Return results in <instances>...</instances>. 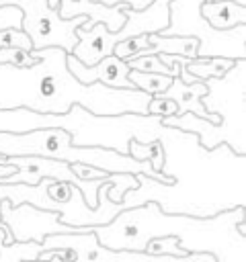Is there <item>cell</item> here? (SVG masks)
Wrapping results in <instances>:
<instances>
[{"label":"cell","instance_id":"1","mask_svg":"<svg viewBox=\"0 0 246 262\" xmlns=\"http://www.w3.org/2000/svg\"><path fill=\"white\" fill-rule=\"evenodd\" d=\"M158 139L164 149L160 172L172 182L135 174L137 186L125 190L121 201L125 209L154 201L166 213L209 217L246 207V154H236L228 143L209 149L195 133L170 125L162 127Z\"/></svg>","mask_w":246,"mask_h":262},{"label":"cell","instance_id":"2","mask_svg":"<svg viewBox=\"0 0 246 262\" xmlns=\"http://www.w3.org/2000/svg\"><path fill=\"white\" fill-rule=\"evenodd\" d=\"M37 63L18 68L0 63V108H29L35 113H66L80 104L96 115L141 113L150 94L139 88H113L100 82L84 84L70 70L61 47L31 49Z\"/></svg>","mask_w":246,"mask_h":262},{"label":"cell","instance_id":"3","mask_svg":"<svg viewBox=\"0 0 246 262\" xmlns=\"http://www.w3.org/2000/svg\"><path fill=\"white\" fill-rule=\"evenodd\" d=\"M246 219V207H234L209 217L166 213L148 201L119 211L109 223L96 225L98 242L113 250H141L152 237L174 235L184 252H209L215 262H246V233L238 223Z\"/></svg>","mask_w":246,"mask_h":262},{"label":"cell","instance_id":"4","mask_svg":"<svg viewBox=\"0 0 246 262\" xmlns=\"http://www.w3.org/2000/svg\"><path fill=\"white\" fill-rule=\"evenodd\" d=\"M203 84L207 92L201 96V102L219 117V123L195 113L162 117V123L195 133L201 145L209 149L217 143H228L236 154H246V57L236 59L223 76L205 78Z\"/></svg>","mask_w":246,"mask_h":262},{"label":"cell","instance_id":"5","mask_svg":"<svg viewBox=\"0 0 246 262\" xmlns=\"http://www.w3.org/2000/svg\"><path fill=\"white\" fill-rule=\"evenodd\" d=\"M0 154L4 156H45L64 160L68 164L80 162L96 166L105 172H131L146 174L160 182H172L170 176L152 168L148 160H135L129 154H121L109 147L74 145L68 131L59 127H37L29 131H0Z\"/></svg>","mask_w":246,"mask_h":262},{"label":"cell","instance_id":"6","mask_svg":"<svg viewBox=\"0 0 246 262\" xmlns=\"http://www.w3.org/2000/svg\"><path fill=\"white\" fill-rule=\"evenodd\" d=\"M203 0H170L168 25L160 35H191L199 39L197 57L221 55L230 59L246 57V23L230 29L211 27L201 14Z\"/></svg>","mask_w":246,"mask_h":262},{"label":"cell","instance_id":"7","mask_svg":"<svg viewBox=\"0 0 246 262\" xmlns=\"http://www.w3.org/2000/svg\"><path fill=\"white\" fill-rule=\"evenodd\" d=\"M0 4H16L23 10V29L31 37L33 49L55 45L70 53L78 41L76 29L88 20L86 14L64 18L47 0H0Z\"/></svg>","mask_w":246,"mask_h":262},{"label":"cell","instance_id":"8","mask_svg":"<svg viewBox=\"0 0 246 262\" xmlns=\"http://www.w3.org/2000/svg\"><path fill=\"white\" fill-rule=\"evenodd\" d=\"M43 250L66 248L72 252L74 262H182V258L160 254L152 256L141 250H113L98 242L94 227L86 231H70V233H49L41 242Z\"/></svg>","mask_w":246,"mask_h":262},{"label":"cell","instance_id":"9","mask_svg":"<svg viewBox=\"0 0 246 262\" xmlns=\"http://www.w3.org/2000/svg\"><path fill=\"white\" fill-rule=\"evenodd\" d=\"M0 219L12 231L14 239H33L39 244L49 233H70V231L92 229V227H76L59 221L57 211L39 209L29 203L12 205L8 199H0Z\"/></svg>","mask_w":246,"mask_h":262},{"label":"cell","instance_id":"10","mask_svg":"<svg viewBox=\"0 0 246 262\" xmlns=\"http://www.w3.org/2000/svg\"><path fill=\"white\" fill-rule=\"evenodd\" d=\"M68 61V70L84 84H92V82H100L105 86H113V88H135L129 80V66L125 59H119L117 55L109 53L105 57H100L98 61H94L92 66L82 63L80 59H76L72 53L66 55Z\"/></svg>","mask_w":246,"mask_h":262},{"label":"cell","instance_id":"11","mask_svg":"<svg viewBox=\"0 0 246 262\" xmlns=\"http://www.w3.org/2000/svg\"><path fill=\"white\" fill-rule=\"evenodd\" d=\"M47 4L51 8H57L59 16H64V18L86 14L92 23H102L111 31H117L123 27V23L127 20L125 8L129 6L127 2L102 4L96 0H47Z\"/></svg>","mask_w":246,"mask_h":262},{"label":"cell","instance_id":"12","mask_svg":"<svg viewBox=\"0 0 246 262\" xmlns=\"http://www.w3.org/2000/svg\"><path fill=\"white\" fill-rule=\"evenodd\" d=\"M207 92V86L203 84V80H195L191 84L182 82L178 76H172L168 88L162 92L164 96L172 98L176 102V113L174 115H182V113H195L199 117H205L213 123H219V117L209 113L203 102H201V96Z\"/></svg>","mask_w":246,"mask_h":262},{"label":"cell","instance_id":"13","mask_svg":"<svg viewBox=\"0 0 246 262\" xmlns=\"http://www.w3.org/2000/svg\"><path fill=\"white\" fill-rule=\"evenodd\" d=\"M201 14L211 27L230 29L246 23V4H238L232 0H203Z\"/></svg>","mask_w":246,"mask_h":262},{"label":"cell","instance_id":"14","mask_svg":"<svg viewBox=\"0 0 246 262\" xmlns=\"http://www.w3.org/2000/svg\"><path fill=\"white\" fill-rule=\"evenodd\" d=\"M148 41L154 47L156 53H176L184 57H197L199 39L191 35H160V33H148Z\"/></svg>","mask_w":246,"mask_h":262},{"label":"cell","instance_id":"15","mask_svg":"<svg viewBox=\"0 0 246 262\" xmlns=\"http://www.w3.org/2000/svg\"><path fill=\"white\" fill-rule=\"evenodd\" d=\"M236 59L230 57H221V55H211V57H191L187 61V72L191 76H195L197 80H205V78H219L223 76Z\"/></svg>","mask_w":246,"mask_h":262},{"label":"cell","instance_id":"16","mask_svg":"<svg viewBox=\"0 0 246 262\" xmlns=\"http://www.w3.org/2000/svg\"><path fill=\"white\" fill-rule=\"evenodd\" d=\"M6 225L0 219V231ZM43 246L33 239H12L10 244H4L0 239V262H23V260H37Z\"/></svg>","mask_w":246,"mask_h":262},{"label":"cell","instance_id":"17","mask_svg":"<svg viewBox=\"0 0 246 262\" xmlns=\"http://www.w3.org/2000/svg\"><path fill=\"white\" fill-rule=\"evenodd\" d=\"M127 154L135 160H148L152 164L154 170L160 172V166L164 162V149L160 139H152V141H137L135 137L129 139L127 143Z\"/></svg>","mask_w":246,"mask_h":262},{"label":"cell","instance_id":"18","mask_svg":"<svg viewBox=\"0 0 246 262\" xmlns=\"http://www.w3.org/2000/svg\"><path fill=\"white\" fill-rule=\"evenodd\" d=\"M129 80H131V84H133L135 88H139V90L148 92L150 96H154V94H162V92L168 88L172 76H168V74H158V72L129 70Z\"/></svg>","mask_w":246,"mask_h":262},{"label":"cell","instance_id":"19","mask_svg":"<svg viewBox=\"0 0 246 262\" xmlns=\"http://www.w3.org/2000/svg\"><path fill=\"white\" fill-rule=\"evenodd\" d=\"M141 53H156L148 41V33L125 37L119 43H115V47H113V55H117L119 59H125V61L135 57V55H141Z\"/></svg>","mask_w":246,"mask_h":262},{"label":"cell","instance_id":"20","mask_svg":"<svg viewBox=\"0 0 246 262\" xmlns=\"http://www.w3.org/2000/svg\"><path fill=\"white\" fill-rule=\"evenodd\" d=\"M109 184H107V194L113 203H121L125 190L135 188L137 186V178L131 172H111L109 176Z\"/></svg>","mask_w":246,"mask_h":262},{"label":"cell","instance_id":"21","mask_svg":"<svg viewBox=\"0 0 246 262\" xmlns=\"http://www.w3.org/2000/svg\"><path fill=\"white\" fill-rule=\"evenodd\" d=\"M144 252H148V254H152V256H160V254H170V256H176V258H182V262H184V258H187V254L189 252H184L180 246H178V239L174 237V235H162V237H152L148 244H146V248H144Z\"/></svg>","mask_w":246,"mask_h":262},{"label":"cell","instance_id":"22","mask_svg":"<svg viewBox=\"0 0 246 262\" xmlns=\"http://www.w3.org/2000/svg\"><path fill=\"white\" fill-rule=\"evenodd\" d=\"M129 70H139V72H158V74H168V68L162 63V59L158 57V53H141L135 55L131 59H127Z\"/></svg>","mask_w":246,"mask_h":262},{"label":"cell","instance_id":"23","mask_svg":"<svg viewBox=\"0 0 246 262\" xmlns=\"http://www.w3.org/2000/svg\"><path fill=\"white\" fill-rule=\"evenodd\" d=\"M0 63H10L18 68H27L37 63V57L31 53V49L20 47H0Z\"/></svg>","mask_w":246,"mask_h":262},{"label":"cell","instance_id":"24","mask_svg":"<svg viewBox=\"0 0 246 262\" xmlns=\"http://www.w3.org/2000/svg\"><path fill=\"white\" fill-rule=\"evenodd\" d=\"M0 47H20V49H33V41L27 35L25 29H0Z\"/></svg>","mask_w":246,"mask_h":262},{"label":"cell","instance_id":"25","mask_svg":"<svg viewBox=\"0 0 246 262\" xmlns=\"http://www.w3.org/2000/svg\"><path fill=\"white\" fill-rule=\"evenodd\" d=\"M148 115H158V117H170L176 113V102L164 94H154L148 100Z\"/></svg>","mask_w":246,"mask_h":262},{"label":"cell","instance_id":"26","mask_svg":"<svg viewBox=\"0 0 246 262\" xmlns=\"http://www.w3.org/2000/svg\"><path fill=\"white\" fill-rule=\"evenodd\" d=\"M23 29V10L16 4H0V29Z\"/></svg>","mask_w":246,"mask_h":262},{"label":"cell","instance_id":"27","mask_svg":"<svg viewBox=\"0 0 246 262\" xmlns=\"http://www.w3.org/2000/svg\"><path fill=\"white\" fill-rule=\"evenodd\" d=\"M70 168H72V172L80 178V180H94V178H105L109 172H105V170H100V168H96V166H90V164H80V162H74V164H70Z\"/></svg>","mask_w":246,"mask_h":262},{"label":"cell","instance_id":"28","mask_svg":"<svg viewBox=\"0 0 246 262\" xmlns=\"http://www.w3.org/2000/svg\"><path fill=\"white\" fill-rule=\"evenodd\" d=\"M96 2H102V4H115V2H127L131 8L139 10V8H146L152 0H96Z\"/></svg>","mask_w":246,"mask_h":262},{"label":"cell","instance_id":"29","mask_svg":"<svg viewBox=\"0 0 246 262\" xmlns=\"http://www.w3.org/2000/svg\"><path fill=\"white\" fill-rule=\"evenodd\" d=\"M16 168L12 166V164H2L0 162V178H4V176H8V174H12Z\"/></svg>","mask_w":246,"mask_h":262},{"label":"cell","instance_id":"30","mask_svg":"<svg viewBox=\"0 0 246 262\" xmlns=\"http://www.w3.org/2000/svg\"><path fill=\"white\" fill-rule=\"evenodd\" d=\"M232 2H238V4H246V0H232Z\"/></svg>","mask_w":246,"mask_h":262}]
</instances>
